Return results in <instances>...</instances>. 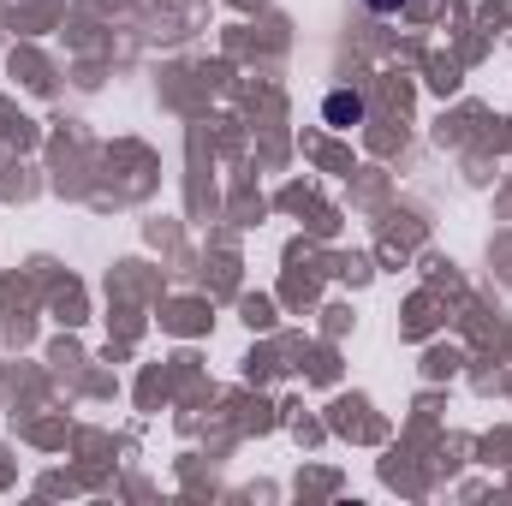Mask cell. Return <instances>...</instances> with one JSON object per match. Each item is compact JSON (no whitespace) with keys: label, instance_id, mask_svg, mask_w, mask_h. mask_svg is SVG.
Wrapping results in <instances>:
<instances>
[{"label":"cell","instance_id":"6da1fadb","mask_svg":"<svg viewBox=\"0 0 512 506\" xmlns=\"http://www.w3.org/2000/svg\"><path fill=\"white\" fill-rule=\"evenodd\" d=\"M322 120H328V126H358V120H364V96H358V90H334V96L322 102Z\"/></svg>","mask_w":512,"mask_h":506},{"label":"cell","instance_id":"7a4b0ae2","mask_svg":"<svg viewBox=\"0 0 512 506\" xmlns=\"http://www.w3.org/2000/svg\"><path fill=\"white\" fill-rule=\"evenodd\" d=\"M370 6H376V12H393V6H399V0H370Z\"/></svg>","mask_w":512,"mask_h":506}]
</instances>
